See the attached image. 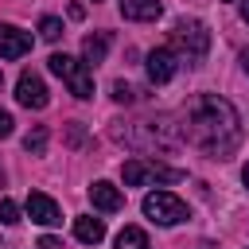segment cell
<instances>
[{"mask_svg":"<svg viewBox=\"0 0 249 249\" xmlns=\"http://www.w3.org/2000/svg\"><path fill=\"white\" fill-rule=\"evenodd\" d=\"M183 136L191 144H198L206 156H218L226 160L237 140H241V121H237V109L218 97V93H202L187 105V124H183Z\"/></svg>","mask_w":249,"mask_h":249,"instance_id":"1","label":"cell"},{"mask_svg":"<svg viewBox=\"0 0 249 249\" xmlns=\"http://www.w3.org/2000/svg\"><path fill=\"white\" fill-rule=\"evenodd\" d=\"M171 51H175V58H187L191 66L202 62L206 51H210V31H206V23H202V19H179L175 31H171Z\"/></svg>","mask_w":249,"mask_h":249,"instance_id":"2","label":"cell"},{"mask_svg":"<svg viewBox=\"0 0 249 249\" xmlns=\"http://www.w3.org/2000/svg\"><path fill=\"white\" fill-rule=\"evenodd\" d=\"M47 66H51V74H58V78L70 86V93H74L78 101H89V97H93V74H89V66H86L82 58L51 54V58H47Z\"/></svg>","mask_w":249,"mask_h":249,"instance_id":"3","label":"cell"},{"mask_svg":"<svg viewBox=\"0 0 249 249\" xmlns=\"http://www.w3.org/2000/svg\"><path fill=\"white\" fill-rule=\"evenodd\" d=\"M117 140H124L132 148H175L183 136L175 132L171 121H144V124H136V132H121L117 128Z\"/></svg>","mask_w":249,"mask_h":249,"instance_id":"4","label":"cell"},{"mask_svg":"<svg viewBox=\"0 0 249 249\" xmlns=\"http://www.w3.org/2000/svg\"><path fill=\"white\" fill-rule=\"evenodd\" d=\"M124 175V187H140V183H179L183 171L179 167H167V163H156V160H128L121 167Z\"/></svg>","mask_w":249,"mask_h":249,"instance_id":"5","label":"cell"},{"mask_svg":"<svg viewBox=\"0 0 249 249\" xmlns=\"http://www.w3.org/2000/svg\"><path fill=\"white\" fill-rule=\"evenodd\" d=\"M144 214L160 226H179V222H187V202L175 198L171 191H152V195H144Z\"/></svg>","mask_w":249,"mask_h":249,"instance_id":"6","label":"cell"},{"mask_svg":"<svg viewBox=\"0 0 249 249\" xmlns=\"http://www.w3.org/2000/svg\"><path fill=\"white\" fill-rule=\"evenodd\" d=\"M175 51L171 47H156V51H148V58H144V70H148V82L152 86H163V82H171L175 78Z\"/></svg>","mask_w":249,"mask_h":249,"instance_id":"7","label":"cell"},{"mask_svg":"<svg viewBox=\"0 0 249 249\" xmlns=\"http://www.w3.org/2000/svg\"><path fill=\"white\" fill-rule=\"evenodd\" d=\"M16 101L23 105V109H47V86H43V78L39 74H31V70H23L19 74V82H16Z\"/></svg>","mask_w":249,"mask_h":249,"instance_id":"8","label":"cell"},{"mask_svg":"<svg viewBox=\"0 0 249 249\" xmlns=\"http://www.w3.org/2000/svg\"><path fill=\"white\" fill-rule=\"evenodd\" d=\"M27 218L39 222V226H58V222H62V210H58V202H54L51 195L31 191V195H27Z\"/></svg>","mask_w":249,"mask_h":249,"instance_id":"9","label":"cell"},{"mask_svg":"<svg viewBox=\"0 0 249 249\" xmlns=\"http://www.w3.org/2000/svg\"><path fill=\"white\" fill-rule=\"evenodd\" d=\"M31 51V35L16 23H0V58H23Z\"/></svg>","mask_w":249,"mask_h":249,"instance_id":"10","label":"cell"},{"mask_svg":"<svg viewBox=\"0 0 249 249\" xmlns=\"http://www.w3.org/2000/svg\"><path fill=\"white\" fill-rule=\"evenodd\" d=\"M89 202H93L97 210H105V214H117V210L124 206V195H121V187H113L109 179H97V183L89 187Z\"/></svg>","mask_w":249,"mask_h":249,"instance_id":"11","label":"cell"},{"mask_svg":"<svg viewBox=\"0 0 249 249\" xmlns=\"http://www.w3.org/2000/svg\"><path fill=\"white\" fill-rule=\"evenodd\" d=\"M160 12H163L160 0H121V16H124V19H136V23L160 19Z\"/></svg>","mask_w":249,"mask_h":249,"instance_id":"12","label":"cell"},{"mask_svg":"<svg viewBox=\"0 0 249 249\" xmlns=\"http://www.w3.org/2000/svg\"><path fill=\"white\" fill-rule=\"evenodd\" d=\"M109 31H93V35H86V43H82V62L86 66H97V62H105V54H109Z\"/></svg>","mask_w":249,"mask_h":249,"instance_id":"13","label":"cell"},{"mask_svg":"<svg viewBox=\"0 0 249 249\" xmlns=\"http://www.w3.org/2000/svg\"><path fill=\"white\" fill-rule=\"evenodd\" d=\"M74 237L86 245H97L105 237V222L101 218H74Z\"/></svg>","mask_w":249,"mask_h":249,"instance_id":"14","label":"cell"},{"mask_svg":"<svg viewBox=\"0 0 249 249\" xmlns=\"http://www.w3.org/2000/svg\"><path fill=\"white\" fill-rule=\"evenodd\" d=\"M117 249H148V233L140 226H124L117 233Z\"/></svg>","mask_w":249,"mask_h":249,"instance_id":"15","label":"cell"},{"mask_svg":"<svg viewBox=\"0 0 249 249\" xmlns=\"http://www.w3.org/2000/svg\"><path fill=\"white\" fill-rule=\"evenodd\" d=\"M23 148H27L31 156H43V152H47V124H35V128L23 136Z\"/></svg>","mask_w":249,"mask_h":249,"instance_id":"16","label":"cell"},{"mask_svg":"<svg viewBox=\"0 0 249 249\" xmlns=\"http://www.w3.org/2000/svg\"><path fill=\"white\" fill-rule=\"evenodd\" d=\"M39 35H43L47 43H58V39H62V19H54V16H43V19H39Z\"/></svg>","mask_w":249,"mask_h":249,"instance_id":"17","label":"cell"},{"mask_svg":"<svg viewBox=\"0 0 249 249\" xmlns=\"http://www.w3.org/2000/svg\"><path fill=\"white\" fill-rule=\"evenodd\" d=\"M0 222H4V226H16V222H19V206H16L12 198H0Z\"/></svg>","mask_w":249,"mask_h":249,"instance_id":"18","label":"cell"},{"mask_svg":"<svg viewBox=\"0 0 249 249\" xmlns=\"http://www.w3.org/2000/svg\"><path fill=\"white\" fill-rule=\"evenodd\" d=\"M113 97H117V101H121V105H128V101H132V97H136V89H132V86H128V82H113Z\"/></svg>","mask_w":249,"mask_h":249,"instance_id":"19","label":"cell"},{"mask_svg":"<svg viewBox=\"0 0 249 249\" xmlns=\"http://www.w3.org/2000/svg\"><path fill=\"white\" fill-rule=\"evenodd\" d=\"M82 140H86V128L74 121V124L66 128V144H70V148H82Z\"/></svg>","mask_w":249,"mask_h":249,"instance_id":"20","label":"cell"},{"mask_svg":"<svg viewBox=\"0 0 249 249\" xmlns=\"http://www.w3.org/2000/svg\"><path fill=\"white\" fill-rule=\"evenodd\" d=\"M8 132H12V113L0 109V136H8Z\"/></svg>","mask_w":249,"mask_h":249,"instance_id":"21","label":"cell"},{"mask_svg":"<svg viewBox=\"0 0 249 249\" xmlns=\"http://www.w3.org/2000/svg\"><path fill=\"white\" fill-rule=\"evenodd\" d=\"M39 249H62V241H58V237H43V241H39Z\"/></svg>","mask_w":249,"mask_h":249,"instance_id":"22","label":"cell"},{"mask_svg":"<svg viewBox=\"0 0 249 249\" xmlns=\"http://www.w3.org/2000/svg\"><path fill=\"white\" fill-rule=\"evenodd\" d=\"M241 66H245V74H249V47L241 51Z\"/></svg>","mask_w":249,"mask_h":249,"instance_id":"23","label":"cell"},{"mask_svg":"<svg viewBox=\"0 0 249 249\" xmlns=\"http://www.w3.org/2000/svg\"><path fill=\"white\" fill-rule=\"evenodd\" d=\"M241 19H245V23H249V0H245V4H241Z\"/></svg>","mask_w":249,"mask_h":249,"instance_id":"24","label":"cell"},{"mask_svg":"<svg viewBox=\"0 0 249 249\" xmlns=\"http://www.w3.org/2000/svg\"><path fill=\"white\" fill-rule=\"evenodd\" d=\"M241 183H245V187H249V163H245V167H241Z\"/></svg>","mask_w":249,"mask_h":249,"instance_id":"25","label":"cell"},{"mask_svg":"<svg viewBox=\"0 0 249 249\" xmlns=\"http://www.w3.org/2000/svg\"><path fill=\"white\" fill-rule=\"evenodd\" d=\"M0 183H4V171H0Z\"/></svg>","mask_w":249,"mask_h":249,"instance_id":"26","label":"cell"},{"mask_svg":"<svg viewBox=\"0 0 249 249\" xmlns=\"http://www.w3.org/2000/svg\"><path fill=\"white\" fill-rule=\"evenodd\" d=\"M0 78H4V74H0Z\"/></svg>","mask_w":249,"mask_h":249,"instance_id":"27","label":"cell"}]
</instances>
